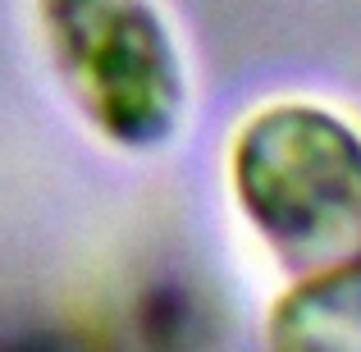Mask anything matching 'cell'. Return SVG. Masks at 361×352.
I'll use <instances>...</instances> for the list:
<instances>
[{"mask_svg":"<svg viewBox=\"0 0 361 352\" xmlns=\"http://www.w3.org/2000/svg\"><path fill=\"white\" fill-rule=\"evenodd\" d=\"M46 51L78 110L119 147H156L183 115V64L151 0H37Z\"/></svg>","mask_w":361,"mask_h":352,"instance_id":"cell-2","label":"cell"},{"mask_svg":"<svg viewBox=\"0 0 361 352\" xmlns=\"http://www.w3.org/2000/svg\"><path fill=\"white\" fill-rule=\"evenodd\" d=\"M279 348H361V265L298 279L270 316Z\"/></svg>","mask_w":361,"mask_h":352,"instance_id":"cell-3","label":"cell"},{"mask_svg":"<svg viewBox=\"0 0 361 352\" xmlns=\"http://www.w3.org/2000/svg\"><path fill=\"white\" fill-rule=\"evenodd\" d=\"M229 174L288 274L361 265V138L338 115L307 101L256 110L233 138Z\"/></svg>","mask_w":361,"mask_h":352,"instance_id":"cell-1","label":"cell"}]
</instances>
